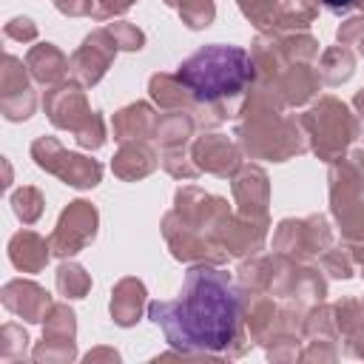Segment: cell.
<instances>
[{"mask_svg": "<svg viewBox=\"0 0 364 364\" xmlns=\"http://www.w3.org/2000/svg\"><path fill=\"white\" fill-rule=\"evenodd\" d=\"M151 321L165 341L182 353H222L242 327V293L236 282L216 267H191L176 299L151 301Z\"/></svg>", "mask_w": 364, "mask_h": 364, "instance_id": "1", "label": "cell"}, {"mask_svg": "<svg viewBox=\"0 0 364 364\" xmlns=\"http://www.w3.org/2000/svg\"><path fill=\"white\" fill-rule=\"evenodd\" d=\"M176 80L193 94V100L216 102L239 94L253 80V63L245 48L216 43L191 54L179 65Z\"/></svg>", "mask_w": 364, "mask_h": 364, "instance_id": "2", "label": "cell"}, {"mask_svg": "<svg viewBox=\"0 0 364 364\" xmlns=\"http://www.w3.org/2000/svg\"><path fill=\"white\" fill-rule=\"evenodd\" d=\"M330 9H336V11H344V9H350L353 6V0H324Z\"/></svg>", "mask_w": 364, "mask_h": 364, "instance_id": "3", "label": "cell"}]
</instances>
